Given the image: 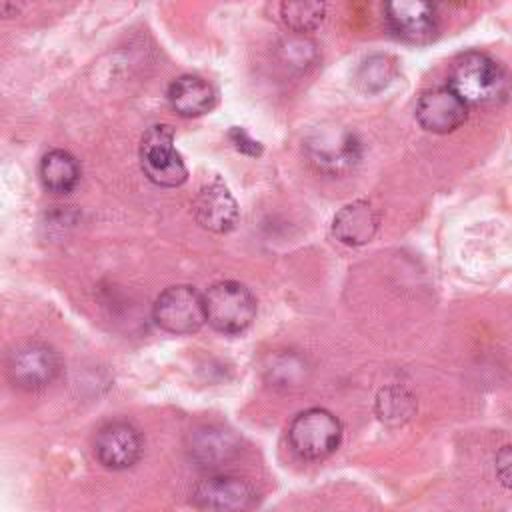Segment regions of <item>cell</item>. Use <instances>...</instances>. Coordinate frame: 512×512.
I'll list each match as a JSON object with an SVG mask.
<instances>
[{
  "label": "cell",
  "instance_id": "17",
  "mask_svg": "<svg viewBox=\"0 0 512 512\" xmlns=\"http://www.w3.org/2000/svg\"><path fill=\"white\" fill-rule=\"evenodd\" d=\"M280 16L294 34L312 32L324 22L326 0H282Z\"/></svg>",
  "mask_w": 512,
  "mask_h": 512
},
{
  "label": "cell",
  "instance_id": "23",
  "mask_svg": "<svg viewBox=\"0 0 512 512\" xmlns=\"http://www.w3.org/2000/svg\"><path fill=\"white\" fill-rule=\"evenodd\" d=\"M16 2L18 0H0V18L12 16L16 12Z\"/></svg>",
  "mask_w": 512,
  "mask_h": 512
},
{
  "label": "cell",
  "instance_id": "15",
  "mask_svg": "<svg viewBox=\"0 0 512 512\" xmlns=\"http://www.w3.org/2000/svg\"><path fill=\"white\" fill-rule=\"evenodd\" d=\"M168 102L172 110L184 118L206 114L216 104L214 88L200 76L184 74L168 86Z\"/></svg>",
  "mask_w": 512,
  "mask_h": 512
},
{
  "label": "cell",
  "instance_id": "12",
  "mask_svg": "<svg viewBox=\"0 0 512 512\" xmlns=\"http://www.w3.org/2000/svg\"><path fill=\"white\" fill-rule=\"evenodd\" d=\"M188 458L202 470H218L240 454V438L218 424L194 428L186 438Z\"/></svg>",
  "mask_w": 512,
  "mask_h": 512
},
{
  "label": "cell",
  "instance_id": "6",
  "mask_svg": "<svg viewBox=\"0 0 512 512\" xmlns=\"http://www.w3.org/2000/svg\"><path fill=\"white\" fill-rule=\"evenodd\" d=\"M154 322L170 334H192L206 322L202 294L186 284L162 290L152 308Z\"/></svg>",
  "mask_w": 512,
  "mask_h": 512
},
{
  "label": "cell",
  "instance_id": "1",
  "mask_svg": "<svg viewBox=\"0 0 512 512\" xmlns=\"http://www.w3.org/2000/svg\"><path fill=\"white\" fill-rule=\"evenodd\" d=\"M448 86L466 104H496L508 92L504 68L492 56L478 50L464 52L452 62Z\"/></svg>",
  "mask_w": 512,
  "mask_h": 512
},
{
  "label": "cell",
  "instance_id": "7",
  "mask_svg": "<svg viewBox=\"0 0 512 512\" xmlns=\"http://www.w3.org/2000/svg\"><path fill=\"white\" fill-rule=\"evenodd\" d=\"M306 156L320 172L342 174L358 164L362 146L356 134L346 128H322L306 140Z\"/></svg>",
  "mask_w": 512,
  "mask_h": 512
},
{
  "label": "cell",
  "instance_id": "5",
  "mask_svg": "<svg viewBox=\"0 0 512 512\" xmlns=\"http://www.w3.org/2000/svg\"><path fill=\"white\" fill-rule=\"evenodd\" d=\"M58 352L44 342H24L8 352L6 376L20 390L36 392L52 384L60 374Z\"/></svg>",
  "mask_w": 512,
  "mask_h": 512
},
{
  "label": "cell",
  "instance_id": "19",
  "mask_svg": "<svg viewBox=\"0 0 512 512\" xmlns=\"http://www.w3.org/2000/svg\"><path fill=\"white\" fill-rule=\"evenodd\" d=\"M412 410V398L406 396L402 390L398 388H388L382 390L380 398H378V412L382 420H402L408 418Z\"/></svg>",
  "mask_w": 512,
  "mask_h": 512
},
{
  "label": "cell",
  "instance_id": "8",
  "mask_svg": "<svg viewBox=\"0 0 512 512\" xmlns=\"http://www.w3.org/2000/svg\"><path fill=\"white\" fill-rule=\"evenodd\" d=\"M384 20L396 38L410 44H428L438 36L434 0H384Z\"/></svg>",
  "mask_w": 512,
  "mask_h": 512
},
{
  "label": "cell",
  "instance_id": "16",
  "mask_svg": "<svg viewBox=\"0 0 512 512\" xmlns=\"http://www.w3.org/2000/svg\"><path fill=\"white\" fill-rule=\"evenodd\" d=\"M40 182L52 194H70L80 182V166L66 150H50L40 160Z\"/></svg>",
  "mask_w": 512,
  "mask_h": 512
},
{
  "label": "cell",
  "instance_id": "2",
  "mask_svg": "<svg viewBox=\"0 0 512 512\" xmlns=\"http://www.w3.org/2000/svg\"><path fill=\"white\" fill-rule=\"evenodd\" d=\"M202 298L206 322L222 334L244 332L256 316V300L240 282H216Z\"/></svg>",
  "mask_w": 512,
  "mask_h": 512
},
{
  "label": "cell",
  "instance_id": "3",
  "mask_svg": "<svg viewBox=\"0 0 512 512\" xmlns=\"http://www.w3.org/2000/svg\"><path fill=\"white\" fill-rule=\"evenodd\" d=\"M140 166L156 186L174 188L186 182L188 170L174 148V130L168 124L150 126L140 140Z\"/></svg>",
  "mask_w": 512,
  "mask_h": 512
},
{
  "label": "cell",
  "instance_id": "10",
  "mask_svg": "<svg viewBox=\"0 0 512 512\" xmlns=\"http://www.w3.org/2000/svg\"><path fill=\"white\" fill-rule=\"evenodd\" d=\"M144 450L142 434L136 426L124 420H114L104 424L94 438L96 460L110 470L132 468Z\"/></svg>",
  "mask_w": 512,
  "mask_h": 512
},
{
  "label": "cell",
  "instance_id": "9",
  "mask_svg": "<svg viewBox=\"0 0 512 512\" xmlns=\"http://www.w3.org/2000/svg\"><path fill=\"white\" fill-rule=\"evenodd\" d=\"M256 488L240 476L210 474L198 480L190 492V502L202 510H246L256 502Z\"/></svg>",
  "mask_w": 512,
  "mask_h": 512
},
{
  "label": "cell",
  "instance_id": "14",
  "mask_svg": "<svg viewBox=\"0 0 512 512\" xmlns=\"http://www.w3.org/2000/svg\"><path fill=\"white\" fill-rule=\"evenodd\" d=\"M380 226V214L368 200H354L342 206L332 220V234L348 246L370 242Z\"/></svg>",
  "mask_w": 512,
  "mask_h": 512
},
{
  "label": "cell",
  "instance_id": "20",
  "mask_svg": "<svg viewBox=\"0 0 512 512\" xmlns=\"http://www.w3.org/2000/svg\"><path fill=\"white\" fill-rule=\"evenodd\" d=\"M282 52H284V60L290 66H304L308 62H312L316 56L314 44L310 40H306L302 34L286 40L282 46Z\"/></svg>",
  "mask_w": 512,
  "mask_h": 512
},
{
  "label": "cell",
  "instance_id": "13",
  "mask_svg": "<svg viewBox=\"0 0 512 512\" xmlns=\"http://www.w3.org/2000/svg\"><path fill=\"white\" fill-rule=\"evenodd\" d=\"M192 212L202 228L216 234L230 232L238 222V204L220 180L200 188L192 202Z\"/></svg>",
  "mask_w": 512,
  "mask_h": 512
},
{
  "label": "cell",
  "instance_id": "4",
  "mask_svg": "<svg viewBox=\"0 0 512 512\" xmlns=\"http://www.w3.org/2000/svg\"><path fill=\"white\" fill-rule=\"evenodd\" d=\"M288 440L300 458L322 460L338 448L342 440V424L324 408H308L290 422Z\"/></svg>",
  "mask_w": 512,
  "mask_h": 512
},
{
  "label": "cell",
  "instance_id": "21",
  "mask_svg": "<svg viewBox=\"0 0 512 512\" xmlns=\"http://www.w3.org/2000/svg\"><path fill=\"white\" fill-rule=\"evenodd\" d=\"M228 138H230V142L234 144V148L240 150V152L246 154V156H258V154L262 152L260 142H256L254 138H250V136L246 134V130H242V128H232V130L228 132Z\"/></svg>",
  "mask_w": 512,
  "mask_h": 512
},
{
  "label": "cell",
  "instance_id": "22",
  "mask_svg": "<svg viewBox=\"0 0 512 512\" xmlns=\"http://www.w3.org/2000/svg\"><path fill=\"white\" fill-rule=\"evenodd\" d=\"M496 472L500 482L508 488L510 486V446H504L496 456Z\"/></svg>",
  "mask_w": 512,
  "mask_h": 512
},
{
  "label": "cell",
  "instance_id": "18",
  "mask_svg": "<svg viewBox=\"0 0 512 512\" xmlns=\"http://www.w3.org/2000/svg\"><path fill=\"white\" fill-rule=\"evenodd\" d=\"M394 74H396L394 60L384 54H374L360 64L356 74V84L362 92L374 94L384 90L392 82Z\"/></svg>",
  "mask_w": 512,
  "mask_h": 512
},
{
  "label": "cell",
  "instance_id": "11",
  "mask_svg": "<svg viewBox=\"0 0 512 512\" xmlns=\"http://www.w3.org/2000/svg\"><path fill=\"white\" fill-rule=\"evenodd\" d=\"M468 118V104L446 84L436 86L418 98L416 120L432 134H448L458 130Z\"/></svg>",
  "mask_w": 512,
  "mask_h": 512
}]
</instances>
